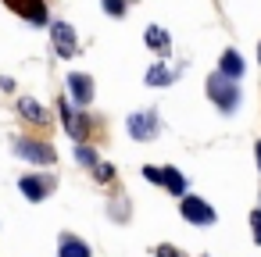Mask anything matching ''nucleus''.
<instances>
[{"instance_id":"obj_6","label":"nucleus","mask_w":261,"mask_h":257,"mask_svg":"<svg viewBox=\"0 0 261 257\" xmlns=\"http://www.w3.org/2000/svg\"><path fill=\"white\" fill-rule=\"evenodd\" d=\"M129 132L136 139H150L158 132V115L154 111H140V115H129Z\"/></svg>"},{"instance_id":"obj_15","label":"nucleus","mask_w":261,"mask_h":257,"mask_svg":"<svg viewBox=\"0 0 261 257\" xmlns=\"http://www.w3.org/2000/svg\"><path fill=\"white\" fill-rule=\"evenodd\" d=\"M75 157H79L83 164H93V168H97V157H93V150H90V147H83V143H75Z\"/></svg>"},{"instance_id":"obj_3","label":"nucleus","mask_w":261,"mask_h":257,"mask_svg":"<svg viewBox=\"0 0 261 257\" xmlns=\"http://www.w3.org/2000/svg\"><path fill=\"white\" fill-rule=\"evenodd\" d=\"M143 175H147L150 182H161V186H168V189H172L175 196H179V193L186 189V179H182V175H179L175 168H154V164H147V168H143Z\"/></svg>"},{"instance_id":"obj_20","label":"nucleus","mask_w":261,"mask_h":257,"mask_svg":"<svg viewBox=\"0 0 261 257\" xmlns=\"http://www.w3.org/2000/svg\"><path fill=\"white\" fill-rule=\"evenodd\" d=\"M257 61H261V47H257Z\"/></svg>"},{"instance_id":"obj_1","label":"nucleus","mask_w":261,"mask_h":257,"mask_svg":"<svg viewBox=\"0 0 261 257\" xmlns=\"http://www.w3.org/2000/svg\"><path fill=\"white\" fill-rule=\"evenodd\" d=\"M207 97H211L222 111H236V104H240V90H236V86H232V79H229V75H222V72L207 79Z\"/></svg>"},{"instance_id":"obj_2","label":"nucleus","mask_w":261,"mask_h":257,"mask_svg":"<svg viewBox=\"0 0 261 257\" xmlns=\"http://www.w3.org/2000/svg\"><path fill=\"white\" fill-rule=\"evenodd\" d=\"M179 211H182V218L193 221V225H211V221H215V211H211L200 196H186V200L179 204Z\"/></svg>"},{"instance_id":"obj_13","label":"nucleus","mask_w":261,"mask_h":257,"mask_svg":"<svg viewBox=\"0 0 261 257\" xmlns=\"http://www.w3.org/2000/svg\"><path fill=\"white\" fill-rule=\"evenodd\" d=\"M172 82V72L165 68V65H154L150 72H147V86H168Z\"/></svg>"},{"instance_id":"obj_10","label":"nucleus","mask_w":261,"mask_h":257,"mask_svg":"<svg viewBox=\"0 0 261 257\" xmlns=\"http://www.w3.org/2000/svg\"><path fill=\"white\" fill-rule=\"evenodd\" d=\"M222 75H229V79H240L243 75V58L236 50H225L222 54Z\"/></svg>"},{"instance_id":"obj_9","label":"nucleus","mask_w":261,"mask_h":257,"mask_svg":"<svg viewBox=\"0 0 261 257\" xmlns=\"http://www.w3.org/2000/svg\"><path fill=\"white\" fill-rule=\"evenodd\" d=\"M58 257H90V246H86L83 239H75V236H65Z\"/></svg>"},{"instance_id":"obj_8","label":"nucleus","mask_w":261,"mask_h":257,"mask_svg":"<svg viewBox=\"0 0 261 257\" xmlns=\"http://www.w3.org/2000/svg\"><path fill=\"white\" fill-rule=\"evenodd\" d=\"M8 8L33 18V22H43V0H8Z\"/></svg>"},{"instance_id":"obj_14","label":"nucleus","mask_w":261,"mask_h":257,"mask_svg":"<svg viewBox=\"0 0 261 257\" xmlns=\"http://www.w3.org/2000/svg\"><path fill=\"white\" fill-rule=\"evenodd\" d=\"M147 43H150L154 50H165V47H168V36H165L158 25H150V29H147Z\"/></svg>"},{"instance_id":"obj_7","label":"nucleus","mask_w":261,"mask_h":257,"mask_svg":"<svg viewBox=\"0 0 261 257\" xmlns=\"http://www.w3.org/2000/svg\"><path fill=\"white\" fill-rule=\"evenodd\" d=\"M68 90H72V97H75V104H90L93 100V86H90V75H68Z\"/></svg>"},{"instance_id":"obj_17","label":"nucleus","mask_w":261,"mask_h":257,"mask_svg":"<svg viewBox=\"0 0 261 257\" xmlns=\"http://www.w3.org/2000/svg\"><path fill=\"white\" fill-rule=\"evenodd\" d=\"M104 11H111V15H122V0H104Z\"/></svg>"},{"instance_id":"obj_4","label":"nucleus","mask_w":261,"mask_h":257,"mask_svg":"<svg viewBox=\"0 0 261 257\" xmlns=\"http://www.w3.org/2000/svg\"><path fill=\"white\" fill-rule=\"evenodd\" d=\"M50 36H54V47H58L61 58H72V54H75L79 43H75V33H72L68 22H54V25H50Z\"/></svg>"},{"instance_id":"obj_16","label":"nucleus","mask_w":261,"mask_h":257,"mask_svg":"<svg viewBox=\"0 0 261 257\" xmlns=\"http://www.w3.org/2000/svg\"><path fill=\"white\" fill-rule=\"evenodd\" d=\"M250 229H254V243H261V211L250 214Z\"/></svg>"},{"instance_id":"obj_18","label":"nucleus","mask_w":261,"mask_h":257,"mask_svg":"<svg viewBox=\"0 0 261 257\" xmlns=\"http://www.w3.org/2000/svg\"><path fill=\"white\" fill-rule=\"evenodd\" d=\"M158 257H182V253H179L175 246H161V250H158Z\"/></svg>"},{"instance_id":"obj_5","label":"nucleus","mask_w":261,"mask_h":257,"mask_svg":"<svg viewBox=\"0 0 261 257\" xmlns=\"http://www.w3.org/2000/svg\"><path fill=\"white\" fill-rule=\"evenodd\" d=\"M15 154L18 157H29V161H40V164H50L54 161V150L47 143H36V139H18L15 143Z\"/></svg>"},{"instance_id":"obj_11","label":"nucleus","mask_w":261,"mask_h":257,"mask_svg":"<svg viewBox=\"0 0 261 257\" xmlns=\"http://www.w3.org/2000/svg\"><path fill=\"white\" fill-rule=\"evenodd\" d=\"M18 115H25V118H29V122H36V125H40V122H47L43 107H40L36 100H29V97H22V100H18Z\"/></svg>"},{"instance_id":"obj_12","label":"nucleus","mask_w":261,"mask_h":257,"mask_svg":"<svg viewBox=\"0 0 261 257\" xmlns=\"http://www.w3.org/2000/svg\"><path fill=\"white\" fill-rule=\"evenodd\" d=\"M22 189H25V196H29V200H43V196H47V182L29 179V175L22 179Z\"/></svg>"},{"instance_id":"obj_19","label":"nucleus","mask_w":261,"mask_h":257,"mask_svg":"<svg viewBox=\"0 0 261 257\" xmlns=\"http://www.w3.org/2000/svg\"><path fill=\"white\" fill-rule=\"evenodd\" d=\"M257 164H261V143H257Z\"/></svg>"}]
</instances>
